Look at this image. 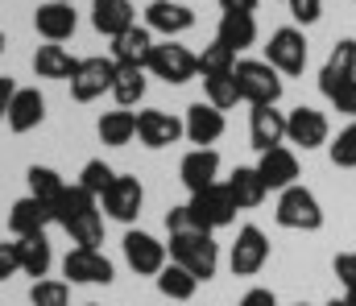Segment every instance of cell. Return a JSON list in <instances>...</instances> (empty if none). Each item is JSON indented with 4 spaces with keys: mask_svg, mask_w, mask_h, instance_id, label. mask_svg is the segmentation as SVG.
Returning <instances> with one entry per match:
<instances>
[{
    "mask_svg": "<svg viewBox=\"0 0 356 306\" xmlns=\"http://www.w3.org/2000/svg\"><path fill=\"white\" fill-rule=\"evenodd\" d=\"M154 79H162V83H191L195 75H199V54H191L186 46H178L175 37H166V42H158L154 46V54H149V67H145Z\"/></svg>",
    "mask_w": 356,
    "mask_h": 306,
    "instance_id": "6",
    "label": "cell"
},
{
    "mask_svg": "<svg viewBox=\"0 0 356 306\" xmlns=\"http://www.w3.org/2000/svg\"><path fill=\"white\" fill-rule=\"evenodd\" d=\"M166 253H170L175 265L191 269L199 282H211L216 269H220V244H216L211 232H195V228H186V232H170Z\"/></svg>",
    "mask_w": 356,
    "mask_h": 306,
    "instance_id": "2",
    "label": "cell"
},
{
    "mask_svg": "<svg viewBox=\"0 0 356 306\" xmlns=\"http://www.w3.org/2000/svg\"><path fill=\"white\" fill-rule=\"evenodd\" d=\"M25 178H29V195H33V199H42L50 211H54L58 199L67 195V178H63L58 170H50V166H29V174H25Z\"/></svg>",
    "mask_w": 356,
    "mask_h": 306,
    "instance_id": "30",
    "label": "cell"
},
{
    "mask_svg": "<svg viewBox=\"0 0 356 306\" xmlns=\"http://www.w3.org/2000/svg\"><path fill=\"white\" fill-rule=\"evenodd\" d=\"M257 174L266 178L269 191H286V187H294V182H298V158H294V149H286V145L266 149L261 162H257Z\"/></svg>",
    "mask_w": 356,
    "mask_h": 306,
    "instance_id": "22",
    "label": "cell"
},
{
    "mask_svg": "<svg viewBox=\"0 0 356 306\" xmlns=\"http://www.w3.org/2000/svg\"><path fill=\"white\" fill-rule=\"evenodd\" d=\"M286 4H290V17L298 25H315L323 17V0H286Z\"/></svg>",
    "mask_w": 356,
    "mask_h": 306,
    "instance_id": "40",
    "label": "cell"
},
{
    "mask_svg": "<svg viewBox=\"0 0 356 306\" xmlns=\"http://www.w3.org/2000/svg\"><path fill=\"white\" fill-rule=\"evenodd\" d=\"M178 137H186V124L175 112H162V108L137 112V141L145 149H170V145H178Z\"/></svg>",
    "mask_w": 356,
    "mask_h": 306,
    "instance_id": "14",
    "label": "cell"
},
{
    "mask_svg": "<svg viewBox=\"0 0 356 306\" xmlns=\"http://www.w3.org/2000/svg\"><path fill=\"white\" fill-rule=\"evenodd\" d=\"M344 303H348V306H356V290H344Z\"/></svg>",
    "mask_w": 356,
    "mask_h": 306,
    "instance_id": "47",
    "label": "cell"
},
{
    "mask_svg": "<svg viewBox=\"0 0 356 306\" xmlns=\"http://www.w3.org/2000/svg\"><path fill=\"white\" fill-rule=\"evenodd\" d=\"M141 207H145V187L133 174H116L112 187L99 195V211L108 219H120V223H133L141 215Z\"/></svg>",
    "mask_w": 356,
    "mask_h": 306,
    "instance_id": "10",
    "label": "cell"
},
{
    "mask_svg": "<svg viewBox=\"0 0 356 306\" xmlns=\"http://www.w3.org/2000/svg\"><path fill=\"white\" fill-rule=\"evenodd\" d=\"M191 228L195 232H216V228H228L232 219H236V199L228 195V187L224 182H216V187H207V191H199V195H191Z\"/></svg>",
    "mask_w": 356,
    "mask_h": 306,
    "instance_id": "5",
    "label": "cell"
},
{
    "mask_svg": "<svg viewBox=\"0 0 356 306\" xmlns=\"http://www.w3.org/2000/svg\"><path fill=\"white\" fill-rule=\"evenodd\" d=\"M116 71H120V67H116L112 58H79V67H75V75H71V100L75 103L99 100L104 92H112Z\"/></svg>",
    "mask_w": 356,
    "mask_h": 306,
    "instance_id": "8",
    "label": "cell"
},
{
    "mask_svg": "<svg viewBox=\"0 0 356 306\" xmlns=\"http://www.w3.org/2000/svg\"><path fill=\"white\" fill-rule=\"evenodd\" d=\"M154 282H158V294H162V298H170V303H186V298H195V290H199V278H195L191 269L175 265V261H170Z\"/></svg>",
    "mask_w": 356,
    "mask_h": 306,
    "instance_id": "31",
    "label": "cell"
},
{
    "mask_svg": "<svg viewBox=\"0 0 356 306\" xmlns=\"http://www.w3.org/2000/svg\"><path fill=\"white\" fill-rule=\"evenodd\" d=\"M327 137H332V124H327V116H323L319 108L298 103L294 112H286V141H290V145H298V149H319V145H327Z\"/></svg>",
    "mask_w": 356,
    "mask_h": 306,
    "instance_id": "13",
    "label": "cell"
},
{
    "mask_svg": "<svg viewBox=\"0 0 356 306\" xmlns=\"http://www.w3.org/2000/svg\"><path fill=\"white\" fill-rule=\"evenodd\" d=\"M91 25L104 37H120L124 29L137 25V8L129 0H91Z\"/></svg>",
    "mask_w": 356,
    "mask_h": 306,
    "instance_id": "23",
    "label": "cell"
},
{
    "mask_svg": "<svg viewBox=\"0 0 356 306\" xmlns=\"http://www.w3.org/2000/svg\"><path fill=\"white\" fill-rule=\"evenodd\" d=\"M269 261V240L266 232L257 228V223H245L241 232H236V244H232V253H228V269L236 273V278H253V273H261Z\"/></svg>",
    "mask_w": 356,
    "mask_h": 306,
    "instance_id": "9",
    "label": "cell"
},
{
    "mask_svg": "<svg viewBox=\"0 0 356 306\" xmlns=\"http://www.w3.org/2000/svg\"><path fill=\"white\" fill-rule=\"evenodd\" d=\"M63 273H67L75 286H112L116 265H112L99 248H71V253L63 257Z\"/></svg>",
    "mask_w": 356,
    "mask_h": 306,
    "instance_id": "12",
    "label": "cell"
},
{
    "mask_svg": "<svg viewBox=\"0 0 356 306\" xmlns=\"http://www.w3.org/2000/svg\"><path fill=\"white\" fill-rule=\"evenodd\" d=\"M29 303L33 306H71V286L58 278H42L29 286Z\"/></svg>",
    "mask_w": 356,
    "mask_h": 306,
    "instance_id": "36",
    "label": "cell"
},
{
    "mask_svg": "<svg viewBox=\"0 0 356 306\" xmlns=\"http://www.w3.org/2000/svg\"><path fill=\"white\" fill-rule=\"evenodd\" d=\"M327 306H348V303H344V298H332V303H327Z\"/></svg>",
    "mask_w": 356,
    "mask_h": 306,
    "instance_id": "48",
    "label": "cell"
},
{
    "mask_svg": "<svg viewBox=\"0 0 356 306\" xmlns=\"http://www.w3.org/2000/svg\"><path fill=\"white\" fill-rule=\"evenodd\" d=\"M8 128L13 133H33L42 120H46V100H42V92L38 87H17V96L8 103Z\"/></svg>",
    "mask_w": 356,
    "mask_h": 306,
    "instance_id": "24",
    "label": "cell"
},
{
    "mask_svg": "<svg viewBox=\"0 0 356 306\" xmlns=\"http://www.w3.org/2000/svg\"><path fill=\"white\" fill-rule=\"evenodd\" d=\"M0 54H4V33H0Z\"/></svg>",
    "mask_w": 356,
    "mask_h": 306,
    "instance_id": "49",
    "label": "cell"
},
{
    "mask_svg": "<svg viewBox=\"0 0 356 306\" xmlns=\"http://www.w3.org/2000/svg\"><path fill=\"white\" fill-rule=\"evenodd\" d=\"M319 92L332 100L336 112H344V116L356 120V79H340V75H332V71L323 67V71H319Z\"/></svg>",
    "mask_w": 356,
    "mask_h": 306,
    "instance_id": "32",
    "label": "cell"
},
{
    "mask_svg": "<svg viewBox=\"0 0 356 306\" xmlns=\"http://www.w3.org/2000/svg\"><path fill=\"white\" fill-rule=\"evenodd\" d=\"M236 87H241V100L249 108H266V103L282 100V75L269 67L266 58H236Z\"/></svg>",
    "mask_w": 356,
    "mask_h": 306,
    "instance_id": "4",
    "label": "cell"
},
{
    "mask_svg": "<svg viewBox=\"0 0 356 306\" xmlns=\"http://www.w3.org/2000/svg\"><path fill=\"white\" fill-rule=\"evenodd\" d=\"M13 273H21V257H17V240H0V282H8Z\"/></svg>",
    "mask_w": 356,
    "mask_h": 306,
    "instance_id": "41",
    "label": "cell"
},
{
    "mask_svg": "<svg viewBox=\"0 0 356 306\" xmlns=\"http://www.w3.org/2000/svg\"><path fill=\"white\" fill-rule=\"evenodd\" d=\"M166 228H170V232H186V228H191V211H186V203L166 211Z\"/></svg>",
    "mask_w": 356,
    "mask_h": 306,
    "instance_id": "44",
    "label": "cell"
},
{
    "mask_svg": "<svg viewBox=\"0 0 356 306\" xmlns=\"http://www.w3.org/2000/svg\"><path fill=\"white\" fill-rule=\"evenodd\" d=\"M266 62L277 75H302L307 71V37H302V29H294V25L273 29L266 46Z\"/></svg>",
    "mask_w": 356,
    "mask_h": 306,
    "instance_id": "7",
    "label": "cell"
},
{
    "mask_svg": "<svg viewBox=\"0 0 356 306\" xmlns=\"http://www.w3.org/2000/svg\"><path fill=\"white\" fill-rule=\"evenodd\" d=\"M232 71H236V50H228L224 42H211V46H203V54H199V75H203V79L232 75Z\"/></svg>",
    "mask_w": 356,
    "mask_h": 306,
    "instance_id": "34",
    "label": "cell"
},
{
    "mask_svg": "<svg viewBox=\"0 0 356 306\" xmlns=\"http://www.w3.org/2000/svg\"><path fill=\"white\" fill-rule=\"evenodd\" d=\"M145 29L162 33V37H178V33L195 29V12L186 4H175V0H149L145 4Z\"/></svg>",
    "mask_w": 356,
    "mask_h": 306,
    "instance_id": "17",
    "label": "cell"
},
{
    "mask_svg": "<svg viewBox=\"0 0 356 306\" xmlns=\"http://www.w3.org/2000/svg\"><path fill=\"white\" fill-rule=\"evenodd\" d=\"M323 67H327L332 75H340V79H356V37H344V42H336Z\"/></svg>",
    "mask_w": 356,
    "mask_h": 306,
    "instance_id": "37",
    "label": "cell"
},
{
    "mask_svg": "<svg viewBox=\"0 0 356 306\" xmlns=\"http://www.w3.org/2000/svg\"><path fill=\"white\" fill-rule=\"evenodd\" d=\"M273 219H277V228H286V232H319V228H323V207L315 199V191H307L302 182H294V187H286V191L277 195Z\"/></svg>",
    "mask_w": 356,
    "mask_h": 306,
    "instance_id": "3",
    "label": "cell"
},
{
    "mask_svg": "<svg viewBox=\"0 0 356 306\" xmlns=\"http://www.w3.org/2000/svg\"><path fill=\"white\" fill-rule=\"evenodd\" d=\"M327 153H332V166H340V170H356V120L348 124V128L336 133V141L327 145Z\"/></svg>",
    "mask_w": 356,
    "mask_h": 306,
    "instance_id": "38",
    "label": "cell"
},
{
    "mask_svg": "<svg viewBox=\"0 0 356 306\" xmlns=\"http://www.w3.org/2000/svg\"><path fill=\"white\" fill-rule=\"evenodd\" d=\"M154 33L145 25H133L124 29L120 37H112V62L116 67H149V54H154Z\"/></svg>",
    "mask_w": 356,
    "mask_h": 306,
    "instance_id": "20",
    "label": "cell"
},
{
    "mask_svg": "<svg viewBox=\"0 0 356 306\" xmlns=\"http://www.w3.org/2000/svg\"><path fill=\"white\" fill-rule=\"evenodd\" d=\"M203 96H207V103H211V108H220V112L236 108V103H241L236 75H216V79H203Z\"/></svg>",
    "mask_w": 356,
    "mask_h": 306,
    "instance_id": "35",
    "label": "cell"
},
{
    "mask_svg": "<svg viewBox=\"0 0 356 306\" xmlns=\"http://www.w3.org/2000/svg\"><path fill=\"white\" fill-rule=\"evenodd\" d=\"M33 29H38L46 42H67V37H75V29H79L75 4H58V0L38 4V12H33Z\"/></svg>",
    "mask_w": 356,
    "mask_h": 306,
    "instance_id": "18",
    "label": "cell"
},
{
    "mask_svg": "<svg viewBox=\"0 0 356 306\" xmlns=\"http://www.w3.org/2000/svg\"><path fill=\"white\" fill-rule=\"evenodd\" d=\"M13 96H17V83H13L8 75H0V120L8 116V103H13Z\"/></svg>",
    "mask_w": 356,
    "mask_h": 306,
    "instance_id": "45",
    "label": "cell"
},
{
    "mask_svg": "<svg viewBox=\"0 0 356 306\" xmlns=\"http://www.w3.org/2000/svg\"><path fill=\"white\" fill-rule=\"evenodd\" d=\"M75 67H79V58H71V50L58 46V42L38 46V54H33V71H38V79H67V83H71Z\"/></svg>",
    "mask_w": 356,
    "mask_h": 306,
    "instance_id": "27",
    "label": "cell"
},
{
    "mask_svg": "<svg viewBox=\"0 0 356 306\" xmlns=\"http://www.w3.org/2000/svg\"><path fill=\"white\" fill-rule=\"evenodd\" d=\"M50 223H54V211L42 203V199H33V195L17 199L13 211H8V232H13V240H21V236H38V232H46Z\"/></svg>",
    "mask_w": 356,
    "mask_h": 306,
    "instance_id": "21",
    "label": "cell"
},
{
    "mask_svg": "<svg viewBox=\"0 0 356 306\" xmlns=\"http://www.w3.org/2000/svg\"><path fill=\"white\" fill-rule=\"evenodd\" d=\"M58 4H75V0H58Z\"/></svg>",
    "mask_w": 356,
    "mask_h": 306,
    "instance_id": "50",
    "label": "cell"
},
{
    "mask_svg": "<svg viewBox=\"0 0 356 306\" xmlns=\"http://www.w3.org/2000/svg\"><path fill=\"white\" fill-rule=\"evenodd\" d=\"M257 4H261V0H220L224 12H257Z\"/></svg>",
    "mask_w": 356,
    "mask_h": 306,
    "instance_id": "46",
    "label": "cell"
},
{
    "mask_svg": "<svg viewBox=\"0 0 356 306\" xmlns=\"http://www.w3.org/2000/svg\"><path fill=\"white\" fill-rule=\"evenodd\" d=\"M216 42H224L228 50H249L257 42V17L253 12H224L220 17V29H216Z\"/></svg>",
    "mask_w": 356,
    "mask_h": 306,
    "instance_id": "26",
    "label": "cell"
},
{
    "mask_svg": "<svg viewBox=\"0 0 356 306\" xmlns=\"http://www.w3.org/2000/svg\"><path fill=\"white\" fill-rule=\"evenodd\" d=\"M54 223L67 228V236L75 240V248H99L104 244V211H99V199L83 191L79 182L67 187V195L54 207Z\"/></svg>",
    "mask_w": 356,
    "mask_h": 306,
    "instance_id": "1",
    "label": "cell"
},
{
    "mask_svg": "<svg viewBox=\"0 0 356 306\" xmlns=\"http://www.w3.org/2000/svg\"><path fill=\"white\" fill-rule=\"evenodd\" d=\"M298 306H307V303H298Z\"/></svg>",
    "mask_w": 356,
    "mask_h": 306,
    "instance_id": "51",
    "label": "cell"
},
{
    "mask_svg": "<svg viewBox=\"0 0 356 306\" xmlns=\"http://www.w3.org/2000/svg\"><path fill=\"white\" fill-rule=\"evenodd\" d=\"M17 257H21V273H29L33 282H42V278L50 273V265H54V253H50L46 232H38V236H21V240H17Z\"/></svg>",
    "mask_w": 356,
    "mask_h": 306,
    "instance_id": "28",
    "label": "cell"
},
{
    "mask_svg": "<svg viewBox=\"0 0 356 306\" xmlns=\"http://www.w3.org/2000/svg\"><path fill=\"white\" fill-rule=\"evenodd\" d=\"M249 141H253L257 153H266V149L286 141V112H277V103H266V108L249 112Z\"/></svg>",
    "mask_w": 356,
    "mask_h": 306,
    "instance_id": "19",
    "label": "cell"
},
{
    "mask_svg": "<svg viewBox=\"0 0 356 306\" xmlns=\"http://www.w3.org/2000/svg\"><path fill=\"white\" fill-rule=\"evenodd\" d=\"M186 141L195 145V149H211L220 137H224V112L220 108H211V103H191L186 108Z\"/></svg>",
    "mask_w": 356,
    "mask_h": 306,
    "instance_id": "15",
    "label": "cell"
},
{
    "mask_svg": "<svg viewBox=\"0 0 356 306\" xmlns=\"http://www.w3.org/2000/svg\"><path fill=\"white\" fill-rule=\"evenodd\" d=\"M228 195L236 199V207L241 211H253V207H261L266 203V195H269V187H266V178L257 174V166H236L232 174H228Z\"/></svg>",
    "mask_w": 356,
    "mask_h": 306,
    "instance_id": "25",
    "label": "cell"
},
{
    "mask_svg": "<svg viewBox=\"0 0 356 306\" xmlns=\"http://www.w3.org/2000/svg\"><path fill=\"white\" fill-rule=\"evenodd\" d=\"M133 137H137V112L116 108V112H104V116H99V141H104V145L120 149V145H129Z\"/></svg>",
    "mask_w": 356,
    "mask_h": 306,
    "instance_id": "29",
    "label": "cell"
},
{
    "mask_svg": "<svg viewBox=\"0 0 356 306\" xmlns=\"http://www.w3.org/2000/svg\"><path fill=\"white\" fill-rule=\"evenodd\" d=\"M88 306H95V303H88Z\"/></svg>",
    "mask_w": 356,
    "mask_h": 306,
    "instance_id": "52",
    "label": "cell"
},
{
    "mask_svg": "<svg viewBox=\"0 0 356 306\" xmlns=\"http://www.w3.org/2000/svg\"><path fill=\"white\" fill-rule=\"evenodd\" d=\"M112 178H116V170H112V166H104L99 158H91L88 166L79 170V187H83V191H91L95 199H99V195L112 187Z\"/></svg>",
    "mask_w": 356,
    "mask_h": 306,
    "instance_id": "39",
    "label": "cell"
},
{
    "mask_svg": "<svg viewBox=\"0 0 356 306\" xmlns=\"http://www.w3.org/2000/svg\"><path fill=\"white\" fill-rule=\"evenodd\" d=\"M241 306H277V294L266 290V286H253V290L241 298Z\"/></svg>",
    "mask_w": 356,
    "mask_h": 306,
    "instance_id": "43",
    "label": "cell"
},
{
    "mask_svg": "<svg viewBox=\"0 0 356 306\" xmlns=\"http://www.w3.org/2000/svg\"><path fill=\"white\" fill-rule=\"evenodd\" d=\"M332 269H336V278H340L344 290H356V253H340L332 261Z\"/></svg>",
    "mask_w": 356,
    "mask_h": 306,
    "instance_id": "42",
    "label": "cell"
},
{
    "mask_svg": "<svg viewBox=\"0 0 356 306\" xmlns=\"http://www.w3.org/2000/svg\"><path fill=\"white\" fill-rule=\"evenodd\" d=\"M145 67H120L116 71V83H112V100L120 108H133V103L145 100Z\"/></svg>",
    "mask_w": 356,
    "mask_h": 306,
    "instance_id": "33",
    "label": "cell"
},
{
    "mask_svg": "<svg viewBox=\"0 0 356 306\" xmlns=\"http://www.w3.org/2000/svg\"><path fill=\"white\" fill-rule=\"evenodd\" d=\"M124 261H129V269L133 273H141V278H158L162 269H166V244L162 240H154L149 232H137V228H129L124 232Z\"/></svg>",
    "mask_w": 356,
    "mask_h": 306,
    "instance_id": "11",
    "label": "cell"
},
{
    "mask_svg": "<svg viewBox=\"0 0 356 306\" xmlns=\"http://www.w3.org/2000/svg\"><path fill=\"white\" fill-rule=\"evenodd\" d=\"M178 178H182V187H186L191 195L216 187V182H220V153H216V149H191V153L178 162Z\"/></svg>",
    "mask_w": 356,
    "mask_h": 306,
    "instance_id": "16",
    "label": "cell"
}]
</instances>
